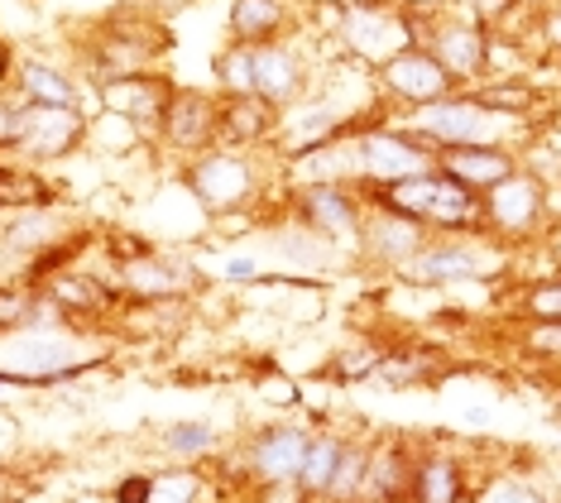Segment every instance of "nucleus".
<instances>
[{"mask_svg":"<svg viewBox=\"0 0 561 503\" xmlns=\"http://www.w3.org/2000/svg\"><path fill=\"white\" fill-rule=\"evenodd\" d=\"M351 153H355V187H389L403 178H417L427 168H437V149L423 135H413L408 125H379L369 121L351 135Z\"/></svg>","mask_w":561,"mask_h":503,"instance_id":"8","label":"nucleus"},{"mask_svg":"<svg viewBox=\"0 0 561 503\" xmlns=\"http://www.w3.org/2000/svg\"><path fill=\"white\" fill-rule=\"evenodd\" d=\"M30 298H34V288H30V283L0 278V335H10V331H20V327H24V312H30Z\"/></svg>","mask_w":561,"mask_h":503,"instance_id":"39","label":"nucleus"},{"mask_svg":"<svg viewBox=\"0 0 561 503\" xmlns=\"http://www.w3.org/2000/svg\"><path fill=\"white\" fill-rule=\"evenodd\" d=\"M341 456H346V436H336V432H317L312 442H308V456H302V475H298V484L308 489V494L322 503L331 494V480H336V466H341Z\"/></svg>","mask_w":561,"mask_h":503,"instance_id":"29","label":"nucleus"},{"mask_svg":"<svg viewBox=\"0 0 561 503\" xmlns=\"http://www.w3.org/2000/svg\"><path fill=\"white\" fill-rule=\"evenodd\" d=\"M139 145H145V130H139L135 121H125L116 111L87 115V149L106 153V159H130Z\"/></svg>","mask_w":561,"mask_h":503,"instance_id":"30","label":"nucleus"},{"mask_svg":"<svg viewBox=\"0 0 561 503\" xmlns=\"http://www.w3.org/2000/svg\"><path fill=\"white\" fill-rule=\"evenodd\" d=\"M403 125L413 135H423L432 149H451V145H504V130L514 121L484 111L470 92H451L432 106L403 111Z\"/></svg>","mask_w":561,"mask_h":503,"instance_id":"12","label":"nucleus"},{"mask_svg":"<svg viewBox=\"0 0 561 503\" xmlns=\"http://www.w3.org/2000/svg\"><path fill=\"white\" fill-rule=\"evenodd\" d=\"M211 72L216 92H250L278 111H298L312 87L308 54L288 38H278V44H226L216 54Z\"/></svg>","mask_w":561,"mask_h":503,"instance_id":"1","label":"nucleus"},{"mask_svg":"<svg viewBox=\"0 0 561 503\" xmlns=\"http://www.w3.org/2000/svg\"><path fill=\"white\" fill-rule=\"evenodd\" d=\"M308 442H312V432L298 427V422H264V427H254L245 442V480L250 484L298 480Z\"/></svg>","mask_w":561,"mask_h":503,"instance_id":"21","label":"nucleus"},{"mask_svg":"<svg viewBox=\"0 0 561 503\" xmlns=\"http://www.w3.org/2000/svg\"><path fill=\"white\" fill-rule=\"evenodd\" d=\"M523 10H538V5H552V0H518Z\"/></svg>","mask_w":561,"mask_h":503,"instance_id":"50","label":"nucleus"},{"mask_svg":"<svg viewBox=\"0 0 561 503\" xmlns=\"http://www.w3.org/2000/svg\"><path fill=\"white\" fill-rule=\"evenodd\" d=\"M432 240L427 226L408 221L399 212H385V206L365 202V221H360V240H355V260L375 274H399V268L413 260L417 250Z\"/></svg>","mask_w":561,"mask_h":503,"instance_id":"18","label":"nucleus"},{"mask_svg":"<svg viewBox=\"0 0 561 503\" xmlns=\"http://www.w3.org/2000/svg\"><path fill=\"white\" fill-rule=\"evenodd\" d=\"M408 503H470V475L461 466V456H451V450L413 456Z\"/></svg>","mask_w":561,"mask_h":503,"instance_id":"25","label":"nucleus"},{"mask_svg":"<svg viewBox=\"0 0 561 503\" xmlns=\"http://www.w3.org/2000/svg\"><path fill=\"white\" fill-rule=\"evenodd\" d=\"M437 168L470 192H490L494 183L514 178L523 159L508 145H451V149H437Z\"/></svg>","mask_w":561,"mask_h":503,"instance_id":"23","label":"nucleus"},{"mask_svg":"<svg viewBox=\"0 0 561 503\" xmlns=\"http://www.w3.org/2000/svg\"><path fill=\"white\" fill-rule=\"evenodd\" d=\"M538 44L542 54H561V5H547L538 15Z\"/></svg>","mask_w":561,"mask_h":503,"instance_id":"45","label":"nucleus"},{"mask_svg":"<svg viewBox=\"0 0 561 503\" xmlns=\"http://www.w3.org/2000/svg\"><path fill=\"white\" fill-rule=\"evenodd\" d=\"M149 499V475H125V480L111 489V503H145Z\"/></svg>","mask_w":561,"mask_h":503,"instance_id":"46","label":"nucleus"},{"mask_svg":"<svg viewBox=\"0 0 561 503\" xmlns=\"http://www.w3.org/2000/svg\"><path fill=\"white\" fill-rule=\"evenodd\" d=\"M106 365V355L87 351L82 331H10L0 335V384L15 389H62L82 374Z\"/></svg>","mask_w":561,"mask_h":503,"instance_id":"2","label":"nucleus"},{"mask_svg":"<svg viewBox=\"0 0 561 503\" xmlns=\"http://www.w3.org/2000/svg\"><path fill=\"white\" fill-rule=\"evenodd\" d=\"M163 48H169V30L159 24L154 10H145V15L139 10H116V15L96 20V30L82 48V68L92 72V87H96V82H111V77L154 68Z\"/></svg>","mask_w":561,"mask_h":503,"instance_id":"6","label":"nucleus"},{"mask_svg":"<svg viewBox=\"0 0 561 503\" xmlns=\"http://www.w3.org/2000/svg\"><path fill=\"white\" fill-rule=\"evenodd\" d=\"M293 30L288 0H231L226 10V34L231 44H278Z\"/></svg>","mask_w":561,"mask_h":503,"instance_id":"26","label":"nucleus"},{"mask_svg":"<svg viewBox=\"0 0 561 503\" xmlns=\"http://www.w3.org/2000/svg\"><path fill=\"white\" fill-rule=\"evenodd\" d=\"M365 202L427 226L432 236H476V230H484L480 226V192L461 187L456 178H446L442 168H427V173L403 178V183H389V187H369Z\"/></svg>","mask_w":561,"mask_h":503,"instance_id":"3","label":"nucleus"},{"mask_svg":"<svg viewBox=\"0 0 561 503\" xmlns=\"http://www.w3.org/2000/svg\"><path fill=\"white\" fill-rule=\"evenodd\" d=\"M379 359H385V351H369V345H360V351H346V355L331 359V374H336V379H346V384L375 379V374H379Z\"/></svg>","mask_w":561,"mask_h":503,"instance_id":"40","label":"nucleus"},{"mask_svg":"<svg viewBox=\"0 0 561 503\" xmlns=\"http://www.w3.org/2000/svg\"><path fill=\"white\" fill-rule=\"evenodd\" d=\"M375 82L399 111H417V106H432V101L461 92V87L451 82V72H446L423 44H408L393 58H385L375 68Z\"/></svg>","mask_w":561,"mask_h":503,"instance_id":"17","label":"nucleus"},{"mask_svg":"<svg viewBox=\"0 0 561 503\" xmlns=\"http://www.w3.org/2000/svg\"><path fill=\"white\" fill-rule=\"evenodd\" d=\"M101 250H106V260H111V264H125V260H139V254L154 250V240L139 236V230H106Z\"/></svg>","mask_w":561,"mask_h":503,"instance_id":"42","label":"nucleus"},{"mask_svg":"<svg viewBox=\"0 0 561 503\" xmlns=\"http://www.w3.org/2000/svg\"><path fill=\"white\" fill-rule=\"evenodd\" d=\"M202 489H207L202 470H193V466H169V470L149 475V499L145 503H202Z\"/></svg>","mask_w":561,"mask_h":503,"instance_id":"34","label":"nucleus"},{"mask_svg":"<svg viewBox=\"0 0 561 503\" xmlns=\"http://www.w3.org/2000/svg\"><path fill=\"white\" fill-rule=\"evenodd\" d=\"M145 5L154 10L159 20H169V15H183V10H187V5H197V0H145Z\"/></svg>","mask_w":561,"mask_h":503,"instance_id":"47","label":"nucleus"},{"mask_svg":"<svg viewBox=\"0 0 561 503\" xmlns=\"http://www.w3.org/2000/svg\"><path fill=\"white\" fill-rule=\"evenodd\" d=\"M552 192L533 168H518L514 178H504V183H494L490 192H480V226L490 240L508 244V250H518V244H538L547 230H552Z\"/></svg>","mask_w":561,"mask_h":503,"instance_id":"7","label":"nucleus"},{"mask_svg":"<svg viewBox=\"0 0 561 503\" xmlns=\"http://www.w3.org/2000/svg\"><path fill=\"white\" fill-rule=\"evenodd\" d=\"M518 10H523L518 0H470V10H466V15H470V20H480L490 34H500L504 24L518 15Z\"/></svg>","mask_w":561,"mask_h":503,"instance_id":"43","label":"nucleus"},{"mask_svg":"<svg viewBox=\"0 0 561 503\" xmlns=\"http://www.w3.org/2000/svg\"><path fill=\"white\" fill-rule=\"evenodd\" d=\"M476 503H552V499H547L538 484L523 480V475H500V480H490L480 489Z\"/></svg>","mask_w":561,"mask_h":503,"instance_id":"38","label":"nucleus"},{"mask_svg":"<svg viewBox=\"0 0 561 503\" xmlns=\"http://www.w3.org/2000/svg\"><path fill=\"white\" fill-rule=\"evenodd\" d=\"M178 187L197 202L202 216L226 221V216H250L260 206L264 187H270V178L254 163V153L216 145L207 153H197V159L178 163Z\"/></svg>","mask_w":561,"mask_h":503,"instance_id":"4","label":"nucleus"},{"mask_svg":"<svg viewBox=\"0 0 561 503\" xmlns=\"http://www.w3.org/2000/svg\"><path fill=\"white\" fill-rule=\"evenodd\" d=\"M216 121H221V96L216 92H197V87H178L169 111H163L159 121V149L173 153L178 163L197 159V153H207L221 145V130H216Z\"/></svg>","mask_w":561,"mask_h":503,"instance_id":"15","label":"nucleus"},{"mask_svg":"<svg viewBox=\"0 0 561 503\" xmlns=\"http://www.w3.org/2000/svg\"><path fill=\"white\" fill-rule=\"evenodd\" d=\"M178 92V82L163 68H145V72H130V77H111V82H96V106L101 111H116L125 121H135L145 135L159 130L163 111Z\"/></svg>","mask_w":561,"mask_h":503,"instance_id":"19","label":"nucleus"},{"mask_svg":"<svg viewBox=\"0 0 561 503\" xmlns=\"http://www.w3.org/2000/svg\"><path fill=\"white\" fill-rule=\"evenodd\" d=\"M365 466H369V446H360V442H346V456H341L336 480H331V494H327L322 503H346V499H360Z\"/></svg>","mask_w":561,"mask_h":503,"instance_id":"36","label":"nucleus"},{"mask_svg":"<svg viewBox=\"0 0 561 503\" xmlns=\"http://www.w3.org/2000/svg\"><path fill=\"white\" fill-rule=\"evenodd\" d=\"M514 312L523 321H561V268L547 278L523 283L518 298H514Z\"/></svg>","mask_w":561,"mask_h":503,"instance_id":"33","label":"nucleus"},{"mask_svg":"<svg viewBox=\"0 0 561 503\" xmlns=\"http://www.w3.org/2000/svg\"><path fill=\"white\" fill-rule=\"evenodd\" d=\"M346 503H365V499H346Z\"/></svg>","mask_w":561,"mask_h":503,"instance_id":"52","label":"nucleus"},{"mask_svg":"<svg viewBox=\"0 0 561 503\" xmlns=\"http://www.w3.org/2000/svg\"><path fill=\"white\" fill-rule=\"evenodd\" d=\"M518 351L533 355V359H552V365H561V321H523Z\"/></svg>","mask_w":561,"mask_h":503,"instance_id":"37","label":"nucleus"},{"mask_svg":"<svg viewBox=\"0 0 561 503\" xmlns=\"http://www.w3.org/2000/svg\"><path fill=\"white\" fill-rule=\"evenodd\" d=\"M408 475H413V450L408 446H399V442L369 446L360 499L365 503H408Z\"/></svg>","mask_w":561,"mask_h":503,"instance_id":"27","label":"nucleus"},{"mask_svg":"<svg viewBox=\"0 0 561 503\" xmlns=\"http://www.w3.org/2000/svg\"><path fill=\"white\" fill-rule=\"evenodd\" d=\"M111 283H116L121 302H187L193 293L207 288V274L193 254L183 250H149L139 260L111 264Z\"/></svg>","mask_w":561,"mask_h":503,"instance_id":"11","label":"nucleus"},{"mask_svg":"<svg viewBox=\"0 0 561 503\" xmlns=\"http://www.w3.org/2000/svg\"><path fill=\"white\" fill-rule=\"evenodd\" d=\"M557 260H561V230H557Z\"/></svg>","mask_w":561,"mask_h":503,"instance_id":"51","label":"nucleus"},{"mask_svg":"<svg viewBox=\"0 0 561 503\" xmlns=\"http://www.w3.org/2000/svg\"><path fill=\"white\" fill-rule=\"evenodd\" d=\"M78 230H72V216L58 212V206H34V212H15L5 216V226H0V278H15L24 283L30 274V264L48 254L54 244L72 240Z\"/></svg>","mask_w":561,"mask_h":503,"instance_id":"16","label":"nucleus"},{"mask_svg":"<svg viewBox=\"0 0 561 503\" xmlns=\"http://www.w3.org/2000/svg\"><path fill=\"white\" fill-rule=\"evenodd\" d=\"M393 5H399L403 15H432V10H442L446 0H393Z\"/></svg>","mask_w":561,"mask_h":503,"instance_id":"49","label":"nucleus"},{"mask_svg":"<svg viewBox=\"0 0 561 503\" xmlns=\"http://www.w3.org/2000/svg\"><path fill=\"white\" fill-rule=\"evenodd\" d=\"M216 96H221V121H216V130H221L226 149L254 153V149L274 145V135L284 130L288 111L270 106L264 96H250V92H216Z\"/></svg>","mask_w":561,"mask_h":503,"instance_id":"22","label":"nucleus"},{"mask_svg":"<svg viewBox=\"0 0 561 503\" xmlns=\"http://www.w3.org/2000/svg\"><path fill=\"white\" fill-rule=\"evenodd\" d=\"M34 206H58V187L44 178V168L24 159H0V216L34 212Z\"/></svg>","mask_w":561,"mask_h":503,"instance_id":"28","label":"nucleus"},{"mask_svg":"<svg viewBox=\"0 0 561 503\" xmlns=\"http://www.w3.org/2000/svg\"><path fill=\"white\" fill-rule=\"evenodd\" d=\"M432 365H437V359H432L423 345H413V351H393V355L379 359L375 379H385V384H427L432 374H437Z\"/></svg>","mask_w":561,"mask_h":503,"instance_id":"35","label":"nucleus"},{"mask_svg":"<svg viewBox=\"0 0 561 503\" xmlns=\"http://www.w3.org/2000/svg\"><path fill=\"white\" fill-rule=\"evenodd\" d=\"M82 149H87V111L82 106H30V101H24L15 159L48 168V163H68L72 153H82Z\"/></svg>","mask_w":561,"mask_h":503,"instance_id":"14","label":"nucleus"},{"mask_svg":"<svg viewBox=\"0 0 561 503\" xmlns=\"http://www.w3.org/2000/svg\"><path fill=\"white\" fill-rule=\"evenodd\" d=\"M508 268H514V250L476 230V236H432L399 268V278L408 288H456V283H494Z\"/></svg>","mask_w":561,"mask_h":503,"instance_id":"5","label":"nucleus"},{"mask_svg":"<svg viewBox=\"0 0 561 503\" xmlns=\"http://www.w3.org/2000/svg\"><path fill=\"white\" fill-rule=\"evenodd\" d=\"M250 503H317V499L298 480H270V484H254Z\"/></svg>","mask_w":561,"mask_h":503,"instance_id":"44","label":"nucleus"},{"mask_svg":"<svg viewBox=\"0 0 561 503\" xmlns=\"http://www.w3.org/2000/svg\"><path fill=\"white\" fill-rule=\"evenodd\" d=\"M260 274H264V268L254 264V260H226V278H250L254 283Z\"/></svg>","mask_w":561,"mask_h":503,"instance_id":"48","label":"nucleus"},{"mask_svg":"<svg viewBox=\"0 0 561 503\" xmlns=\"http://www.w3.org/2000/svg\"><path fill=\"white\" fill-rule=\"evenodd\" d=\"M159 446L169 450L173 460H202L207 450H216V427L202 418H183V422H169L159 432Z\"/></svg>","mask_w":561,"mask_h":503,"instance_id":"32","label":"nucleus"},{"mask_svg":"<svg viewBox=\"0 0 561 503\" xmlns=\"http://www.w3.org/2000/svg\"><path fill=\"white\" fill-rule=\"evenodd\" d=\"M39 288L58 302V312L68 317L78 331L82 327H96V321H106V317L121 312L116 283L92 274V268H82V264H68V268H58V274H48Z\"/></svg>","mask_w":561,"mask_h":503,"instance_id":"20","label":"nucleus"},{"mask_svg":"<svg viewBox=\"0 0 561 503\" xmlns=\"http://www.w3.org/2000/svg\"><path fill=\"white\" fill-rule=\"evenodd\" d=\"M20 115H24V96H15V92L5 87V92H0V159H15Z\"/></svg>","mask_w":561,"mask_h":503,"instance_id":"41","label":"nucleus"},{"mask_svg":"<svg viewBox=\"0 0 561 503\" xmlns=\"http://www.w3.org/2000/svg\"><path fill=\"white\" fill-rule=\"evenodd\" d=\"M10 92L24 96L30 106H82V82L72 77L62 62H48V58H15L10 68Z\"/></svg>","mask_w":561,"mask_h":503,"instance_id":"24","label":"nucleus"},{"mask_svg":"<svg viewBox=\"0 0 561 503\" xmlns=\"http://www.w3.org/2000/svg\"><path fill=\"white\" fill-rule=\"evenodd\" d=\"M466 92L476 96L484 111L504 115V121H518V115H528V111H533V101H538V92H533V87L523 82V77H484V82L466 87Z\"/></svg>","mask_w":561,"mask_h":503,"instance_id":"31","label":"nucleus"},{"mask_svg":"<svg viewBox=\"0 0 561 503\" xmlns=\"http://www.w3.org/2000/svg\"><path fill=\"white\" fill-rule=\"evenodd\" d=\"M284 216L302 230H312V236H322L327 244H336L341 254H355L365 221V192L355 183H293Z\"/></svg>","mask_w":561,"mask_h":503,"instance_id":"10","label":"nucleus"},{"mask_svg":"<svg viewBox=\"0 0 561 503\" xmlns=\"http://www.w3.org/2000/svg\"><path fill=\"white\" fill-rule=\"evenodd\" d=\"M413 44H423L432 58L451 72V82L476 87L490 72V30L470 20L466 10H432V15H413Z\"/></svg>","mask_w":561,"mask_h":503,"instance_id":"9","label":"nucleus"},{"mask_svg":"<svg viewBox=\"0 0 561 503\" xmlns=\"http://www.w3.org/2000/svg\"><path fill=\"white\" fill-rule=\"evenodd\" d=\"M336 34L351 58L379 68L385 58L413 44V15H403L393 0H351V5H341Z\"/></svg>","mask_w":561,"mask_h":503,"instance_id":"13","label":"nucleus"}]
</instances>
